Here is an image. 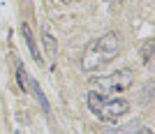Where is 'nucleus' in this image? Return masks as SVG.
<instances>
[{
  "instance_id": "1a4fd4ad",
  "label": "nucleus",
  "mask_w": 155,
  "mask_h": 134,
  "mask_svg": "<svg viewBox=\"0 0 155 134\" xmlns=\"http://www.w3.org/2000/svg\"><path fill=\"white\" fill-rule=\"evenodd\" d=\"M132 134H153V129H150V127H139L137 132H132Z\"/></svg>"
},
{
  "instance_id": "39448f33",
  "label": "nucleus",
  "mask_w": 155,
  "mask_h": 134,
  "mask_svg": "<svg viewBox=\"0 0 155 134\" xmlns=\"http://www.w3.org/2000/svg\"><path fill=\"white\" fill-rule=\"evenodd\" d=\"M28 90H30L32 95L37 97V102L42 104V109H44L46 113H49V111H51V106H49V100H46V95L42 93V88H39V83L35 81V79H30V81H28Z\"/></svg>"
},
{
  "instance_id": "9d476101",
  "label": "nucleus",
  "mask_w": 155,
  "mask_h": 134,
  "mask_svg": "<svg viewBox=\"0 0 155 134\" xmlns=\"http://www.w3.org/2000/svg\"><path fill=\"white\" fill-rule=\"evenodd\" d=\"M60 2H79V0H60Z\"/></svg>"
},
{
  "instance_id": "0eeeda50",
  "label": "nucleus",
  "mask_w": 155,
  "mask_h": 134,
  "mask_svg": "<svg viewBox=\"0 0 155 134\" xmlns=\"http://www.w3.org/2000/svg\"><path fill=\"white\" fill-rule=\"evenodd\" d=\"M150 53H153V39H146L141 46V58H143V63L148 65L150 63Z\"/></svg>"
},
{
  "instance_id": "7ed1b4c3",
  "label": "nucleus",
  "mask_w": 155,
  "mask_h": 134,
  "mask_svg": "<svg viewBox=\"0 0 155 134\" xmlns=\"http://www.w3.org/2000/svg\"><path fill=\"white\" fill-rule=\"evenodd\" d=\"M91 83L102 95H107V93H125L134 83V72L125 67V70H116L114 74H107V77H95L91 79Z\"/></svg>"
},
{
  "instance_id": "f03ea898",
  "label": "nucleus",
  "mask_w": 155,
  "mask_h": 134,
  "mask_svg": "<svg viewBox=\"0 0 155 134\" xmlns=\"http://www.w3.org/2000/svg\"><path fill=\"white\" fill-rule=\"evenodd\" d=\"M88 109L104 123H114L118 118H123L130 111V102L123 100V97H109L102 95L97 90H91L88 93Z\"/></svg>"
},
{
  "instance_id": "20e7f679",
  "label": "nucleus",
  "mask_w": 155,
  "mask_h": 134,
  "mask_svg": "<svg viewBox=\"0 0 155 134\" xmlns=\"http://www.w3.org/2000/svg\"><path fill=\"white\" fill-rule=\"evenodd\" d=\"M21 35H23V39H26V44H28V51H30V56L37 60V63H42V56H39V49L37 44H35V37H32V30L28 23H23L21 26Z\"/></svg>"
},
{
  "instance_id": "423d86ee",
  "label": "nucleus",
  "mask_w": 155,
  "mask_h": 134,
  "mask_svg": "<svg viewBox=\"0 0 155 134\" xmlns=\"http://www.w3.org/2000/svg\"><path fill=\"white\" fill-rule=\"evenodd\" d=\"M16 79H19V86L23 88V93H26V90H28V81H30V74L26 72V67H23V65H19V67H16Z\"/></svg>"
},
{
  "instance_id": "f257e3e1",
  "label": "nucleus",
  "mask_w": 155,
  "mask_h": 134,
  "mask_svg": "<svg viewBox=\"0 0 155 134\" xmlns=\"http://www.w3.org/2000/svg\"><path fill=\"white\" fill-rule=\"evenodd\" d=\"M120 53V35L118 32H107L102 37L93 39L91 44L84 49L81 56V70L84 72H97L114 63Z\"/></svg>"
},
{
  "instance_id": "6e6552de",
  "label": "nucleus",
  "mask_w": 155,
  "mask_h": 134,
  "mask_svg": "<svg viewBox=\"0 0 155 134\" xmlns=\"http://www.w3.org/2000/svg\"><path fill=\"white\" fill-rule=\"evenodd\" d=\"M44 42H46V49H49V53H56V39H53V35L44 28Z\"/></svg>"
}]
</instances>
